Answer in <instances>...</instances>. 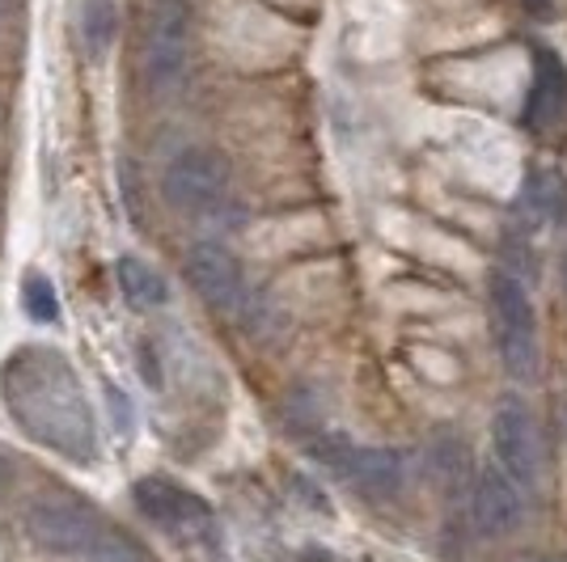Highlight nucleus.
<instances>
[{
    "label": "nucleus",
    "mask_w": 567,
    "mask_h": 562,
    "mask_svg": "<svg viewBox=\"0 0 567 562\" xmlns=\"http://www.w3.org/2000/svg\"><path fill=\"white\" fill-rule=\"evenodd\" d=\"M4 398L13 419L48 448L90 461L94 457V419L81 398V385L55 352H18L4 368Z\"/></svg>",
    "instance_id": "f257e3e1"
},
{
    "label": "nucleus",
    "mask_w": 567,
    "mask_h": 562,
    "mask_svg": "<svg viewBox=\"0 0 567 562\" xmlns=\"http://www.w3.org/2000/svg\"><path fill=\"white\" fill-rule=\"evenodd\" d=\"M487 305L496 318V343L504 368L520 381L538 373V313L529 301V288L508 275L504 267H496L487 275Z\"/></svg>",
    "instance_id": "f03ea898"
},
{
    "label": "nucleus",
    "mask_w": 567,
    "mask_h": 562,
    "mask_svg": "<svg viewBox=\"0 0 567 562\" xmlns=\"http://www.w3.org/2000/svg\"><path fill=\"white\" fill-rule=\"evenodd\" d=\"M234 187V169L229 157L216 153L208 144H190L183 153H174L162 174V195L169 208L190 211V216H213L229 204Z\"/></svg>",
    "instance_id": "7ed1b4c3"
},
{
    "label": "nucleus",
    "mask_w": 567,
    "mask_h": 562,
    "mask_svg": "<svg viewBox=\"0 0 567 562\" xmlns=\"http://www.w3.org/2000/svg\"><path fill=\"white\" fill-rule=\"evenodd\" d=\"M492 445H496V466L517 487H534L543 478V436H538V423L520 398H504L496 406Z\"/></svg>",
    "instance_id": "20e7f679"
},
{
    "label": "nucleus",
    "mask_w": 567,
    "mask_h": 562,
    "mask_svg": "<svg viewBox=\"0 0 567 562\" xmlns=\"http://www.w3.org/2000/svg\"><path fill=\"white\" fill-rule=\"evenodd\" d=\"M30 538L48 554H94L102 550V520L76 499H48L25 516Z\"/></svg>",
    "instance_id": "39448f33"
},
{
    "label": "nucleus",
    "mask_w": 567,
    "mask_h": 562,
    "mask_svg": "<svg viewBox=\"0 0 567 562\" xmlns=\"http://www.w3.org/2000/svg\"><path fill=\"white\" fill-rule=\"evenodd\" d=\"M187 280L199 301H208L220 313H234L246 296V275L234 250H225L220 241H199L187 254Z\"/></svg>",
    "instance_id": "423d86ee"
},
{
    "label": "nucleus",
    "mask_w": 567,
    "mask_h": 562,
    "mask_svg": "<svg viewBox=\"0 0 567 562\" xmlns=\"http://www.w3.org/2000/svg\"><path fill=\"white\" fill-rule=\"evenodd\" d=\"M471 516L483 538H508L525 516L520 487L499 466H483L471 487Z\"/></svg>",
    "instance_id": "0eeeda50"
},
{
    "label": "nucleus",
    "mask_w": 567,
    "mask_h": 562,
    "mask_svg": "<svg viewBox=\"0 0 567 562\" xmlns=\"http://www.w3.org/2000/svg\"><path fill=\"white\" fill-rule=\"evenodd\" d=\"M343 482H352L355 491L373 495V499H394L411 482V457L402 448H360L352 445L348 461L339 469Z\"/></svg>",
    "instance_id": "6e6552de"
},
{
    "label": "nucleus",
    "mask_w": 567,
    "mask_h": 562,
    "mask_svg": "<svg viewBox=\"0 0 567 562\" xmlns=\"http://www.w3.org/2000/svg\"><path fill=\"white\" fill-rule=\"evenodd\" d=\"M132 499L153 524L162 529H178V533H190V529H204L208 524V508L195 499L190 491H183L178 482L169 478H141L132 487Z\"/></svg>",
    "instance_id": "1a4fd4ad"
},
{
    "label": "nucleus",
    "mask_w": 567,
    "mask_h": 562,
    "mask_svg": "<svg viewBox=\"0 0 567 562\" xmlns=\"http://www.w3.org/2000/svg\"><path fill=\"white\" fill-rule=\"evenodd\" d=\"M520 211L534 220V225H555V229H567V178L559 169H546V165H534L520 183Z\"/></svg>",
    "instance_id": "9d476101"
},
{
    "label": "nucleus",
    "mask_w": 567,
    "mask_h": 562,
    "mask_svg": "<svg viewBox=\"0 0 567 562\" xmlns=\"http://www.w3.org/2000/svg\"><path fill=\"white\" fill-rule=\"evenodd\" d=\"M567 102V69L559 64V55L543 51L538 55V81H534V94L525 106V123L529 127H543L546 118L559 115V106Z\"/></svg>",
    "instance_id": "9b49d317"
},
{
    "label": "nucleus",
    "mask_w": 567,
    "mask_h": 562,
    "mask_svg": "<svg viewBox=\"0 0 567 562\" xmlns=\"http://www.w3.org/2000/svg\"><path fill=\"white\" fill-rule=\"evenodd\" d=\"M115 275H118V292H123L132 305H141V309L166 305L169 288L148 262H141V258H118Z\"/></svg>",
    "instance_id": "f8f14e48"
},
{
    "label": "nucleus",
    "mask_w": 567,
    "mask_h": 562,
    "mask_svg": "<svg viewBox=\"0 0 567 562\" xmlns=\"http://www.w3.org/2000/svg\"><path fill=\"white\" fill-rule=\"evenodd\" d=\"M234 313L250 339H271V334H280L288 326V313L267 288H246V296H241V305Z\"/></svg>",
    "instance_id": "ddd939ff"
},
{
    "label": "nucleus",
    "mask_w": 567,
    "mask_h": 562,
    "mask_svg": "<svg viewBox=\"0 0 567 562\" xmlns=\"http://www.w3.org/2000/svg\"><path fill=\"white\" fill-rule=\"evenodd\" d=\"M144 81L153 90H169L187 72V43H166V39H144Z\"/></svg>",
    "instance_id": "4468645a"
},
{
    "label": "nucleus",
    "mask_w": 567,
    "mask_h": 562,
    "mask_svg": "<svg viewBox=\"0 0 567 562\" xmlns=\"http://www.w3.org/2000/svg\"><path fill=\"white\" fill-rule=\"evenodd\" d=\"M22 309L30 322L39 326H51L60 318V301H55V283L43 275V271H30L22 280Z\"/></svg>",
    "instance_id": "2eb2a0df"
},
{
    "label": "nucleus",
    "mask_w": 567,
    "mask_h": 562,
    "mask_svg": "<svg viewBox=\"0 0 567 562\" xmlns=\"http://www.w3.org/2000/svg\"><path fill=\"white\" fill-rule=\"evenodd\" d=\"M427 466H432V473L441 478V482H462L466 478V469H471V452H466V445L462 440H453V436H441V440H432V448H427Z\"/></svg>",
    "instance_id": "dca6fc26"
},
{
    "label": "nucleus",
    "mask_w": 567,
    "mask_h": 562,
    "mask_svg": "<svg viewBox=\"0 0 567 562\" xmlns=\"http://www.w3.org/2000/svg\"><path fill=\"white\" fill-rule=\"evenodd\" d=\"M115 25H118L115 0H85V9H81V30H85L90 48L94 51L106 48L111 34H115Z\"/></svg>",
    "instance_id": "f3484780"
},
{
    "label": "nucleus",
    "mask_w": 567,
    "mask_h": 562,
    "mask_svg": "<svg viewBox=\"0 0 567 562\" xmlns=\"http://www.w3.org/2000/svg\"><path fill=\"white\" fill-rule=\"evenodd\" d=\"M106 406H111V415H115V427L118 431H123V436H127V431H132V410H127V398H123V389H115V385H111V389H106Z\"/></svg>",
    "instance_id": "a211bd4d"
},
{
    "label": "nucleus",
    "mask_w": 567,
    "mask_h": 562,
    "mask_svg": "<svg viewBox=\"0 0 567 562\" xmlns=\"http://www.w3.org/2000/svg\"><path fill=\"white\" fill-rule=\"evenodd\" d=\"M520 9L534 18V22H550L559 9H555V0H520Z\"/></svg>",
    "instance_id": "6ab92c4d"
},
{
    "label": "nucleus",
    "mask_w": 567,
    "mask_h": 562,
    "mask_svg": "<svg viewBox=\"0 0 567 562\" xmlns=\"http://www.w3.org/2000/svg\"><path fill=\"white\" fill-rule=\"evenodd\" d=\"M106 562H141L136 554H115V559H106Z\"/></svg>",
    "instance_id": "aec40b11"
},
{
    "label": "nucleus",
    "mask_w": 567,
    "mask_h": 562,
    "mask_svg": "<svg viewBox=\"0 0 567 562\" xmlns=\"http://www.w3.org/2000/svg\"><path fill=\"white\" fill-rule=\"evenodd\" d=\"M559 275H564V288H567V250H564V258H559Z\"/></svg>",
    "instance_id": "412c9836"
},
{
    "label": "nucleus",
    "mask_w": 567,
    "mask_h": 562,
    "mask_svg": "<svg viewBox=\"0 0 567 562\" xmlns=\"http://www.w3.org/2000/svg\"><path fill=\"white\" fill-rule=\"evenodd\" d=\"M0 482H4V461H0Z\"/></svg>",
    "instance_id": "4be33fe9"
}]
</instances>
